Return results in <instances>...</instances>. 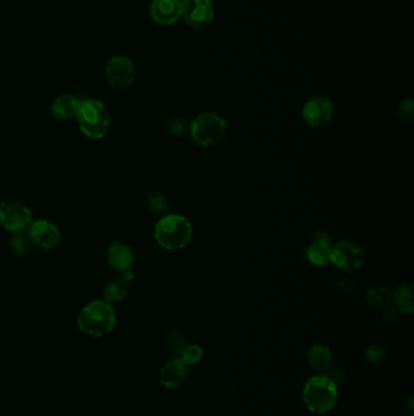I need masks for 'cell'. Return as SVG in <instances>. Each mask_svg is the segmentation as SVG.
<instances>
[{
	"label": "cell",
	"instance_id": "obj_1",
	"mask_svg": "<svg viewBox=\"0 0 414 416\" xmlns=\"http://www.w3.org/2000/svg\"><path fill=\"white\" fill-rule=\"evenodd\" d=\"M116 311L111 303L95 300L84 306L79 313L77 325L82 333L90 338H102L116 326Z\"/></svg>",
	"mask_w": 414,
	"mask_h": 416
},
{
	"label": "cell",
	"instance_id": "obj_2",
	"mask_svg": "<svg viewBox=\"0 0 414 416\" xmlns=\"http://www.w3.org/2000/svg\"><path fill=\"white\" fill-rule=\"evenodd\" d=\"M193 235V228L186 217L166 214L154 227V239L166 251L184 250Z\"/></svg>",
	"mask_w": 414,
	"mask_h": 416
},
{
	"label": "cell",
	"instance_id": "obj_3",
	"mask_svg": "<svg viewBox=\"0 0 414 416\" xmlns=\"http://www.w3.org/2000/svg\"><path fill=\"white\" fill-rule=\"evenodd\" d=\"M302 400L311 412L326 414L336 404L338 388L326 375H315L305 383Z\"/></svg>",
	"mask_w": 414,
	"mask_h": 416
},
{
	"label": "cell",
	"instance_id": "obj_4",
	"mask_svg": "<svg viewBox=\"0 0 414 416\" xmlns=\"http://www.w3.org/2000/svg\"><path fill=\"white\" fill-rule=\"evenodd\" d=\"M75 118L82 133L90 139H102L110 130L111 116L102 101L95 99L80 101Z\"/></svg>",
	"mask_w": 414,
	"mask_h": 416
},
{
	"label": "cell",
	"instance_id": "obj_5",
	"mask_svg": "<svg viewBox=\"0 0 414 416\" xmlns=\"http://www.w3.org/2000/svg\"><path fill=\"white\" fill-rule=\"evenodd\" d=\"M190 135L195 144L202 147L219 145L228 133V123L220 115L203 113L191 122Z\"/></svg>",
	"mask_w": 414,
	"mask_h": 416
},
{
	"label": "cell",
	"instance_id": "obj_6",
	"mask_svg": "<svg viewBox=\"0 0 414 416\" xmlns=\"http://www.w3.org/2000/svg\"><path fill=\"white\" fill-rule=\"evenodd\" d=\"M365 259V250L359 242L343 240L333 246L331 263L344 273L352 274L360 271Z\"/></svg>",
	"mask_w": 414,
	"mask_h": 416
},
{
	"label": "cell",
	"instance_id": "obj_7",
	"mask_svg": "<svg viewBox=\"0 0 414 416\" xmlns=\"http://www.w3.org/2000/svg\"><path fill=\"white\" fill-rule=\"evenodd\" d=\"M33 222L32 212L18 201H3L0 204V224L10 233L27 232Z\"/></svg>",
	"mask_w": 414,
	"mask_h": 416
},
{
	"label": "cell",
	"instance_id": "obj_8",
	"mask_svg": "<svg viewBox=\"0 0 414 416\" xmlns=\"http://www.w3.org/2000/svg\"><path fill=\"white\" fill-rule=\"evenodd\" d=\"M105 76L108 83L117 89L132 87L137 79L135 65L127 56H113L105 65Z\"/></svg>",
	"mask_w": 414,
	"mask_h": 416
},
{
	"label": "cell",
	"instance_id": "obj_9",
	"mask_svg": "<svg viewBox=\"0 0 414 416\" xmlns=\"http://www.w3.org/2000/svg\"><path fill=\"white\" fill-rule=\"evenodd\" d=\"M181 19L190 28H207L214 20V6L211 0H185Z\"/></svg>",
	"mask_w": 414,
	"mask_h": 416
},
{
	"label": "cell",
	"instance_id": "obj_10",
	"mask_svg": "<svg viewBox=\"0 0 414 416\" xmlns=\"http://www.w3.org/2000/svg\"><path fill=\"white\" fill-rule=\"evenodd\" d=\"M333 115L334 106L326 96H314L302 106V121L314 128L328 125L331 121Z\"/></svg>",
	"mask_w": 414,
	"mask_h": 416
},
{
	"label": "cell",
	"instance_id": "obj_11",
	"mask_svg": "<svg viewBox=\"0 0 414 416\" xmlns=\"http://www.w3.org/2000/svg\"><path fill=\"white\" fill-rule=\"evenodd\" d=\"M27 234L33 246L41 247L43 250H53L61 241V234L58 227L46 219L32 222L27 229Z\"/></svg>",
	"mask_w": 414,
	"mask_h": 416
},
{
	"label": "cell",
	"instance_id": "obj_12",
	"mask_svg": "<svg viewBox=\"0 0 414 416\" xmlns=\"http://www.w3.org/2000/svg\"><path fill=\"white\" fill-rule=\"evenodd\" d=\"M149 15L158 25H174L183 17V4L179 0H152Z\"/></svg>",
	"mask_w": 414,
	"mask_h": 416
},
{
	"label": "cell",
	"instance_id": "obj_13",
	"mask_svg": "<svg viewBox=\"0 0 414 416\" xmlns=\"http://www.w3.org/2000/svg\"><path fill=\"white\" fill-rule=\"evenodd\" d=\"M331 251L333 246L329 235L324 232H316L312 241L307 246L305 257L312 266H326L331 263Z\"/></svg>",
	"mask_w": 414,
	"mask_h": 416
},
{
	"label": "cell",
	"instance_id": "obj_14",
	"mask_svg": "<svg viewBox=\"0 0 414 416\" xmlns=\"http://www.w3.org/2000/svg\"><path fill=\"white\" fill-rule=\"evenodd\" d=\"M190 376L189 366L180 358L170 359L159 370V383L163 388L174 390L185 385Z\"/></svg>",
	"mask_w": 414,
	"mask_h": 416
},
{
	"label": "cell",
	"instance_id": "obj_15",
	"mask_svg": "<svg viewBox=\"0 0 414 416\" xmlns=\"http://www.w3.org/2000/svg\"><path fill=\"white\" fill-rule=\"evenodd\" d=\"M107 262L113 271L125 273L132 271L134 266V252L124 242L116 241L108 247Z\"/></svg>",
	"mask_w": 414,
	"mask_h": 416
},
{
	"label": "cell",
	"instance_id": "obj_16",
	"mask_svg": "<svg viewBox=\"0 0 414 416\" xmlns=\"http://www.w3.org/2000/svg\"><path fill=\"white\" fill-rule=\"evenodd\" d=\"M307 362L317 374H327L333 366V353L331 348L322 343H316L309 350Z\"/></svg>",
	"mask_w": 414,
	"mask_h": 416
},
{
	"label": "cell",
	"instance_id": "obj_17",
	"mask_svg": "<svg viewBox=\"0 0 414 416\" xmlns=\"http://www.w3.org/2000/svg\"><path fill=\"white\" fill-rule=\"evenodd\" d=\"M80 101L82 100L77 96L70 95V94L58 96L51 104V113L56 120H61V121L73 118L78 113Z\"/></svg>",
	"mask_w": 414,
	"mask_h": 416
},
{
	"label": "cell",
	"instance_id": "obj_18",
	"mask_svg": "<svg viewBox=\"0 0 414 416\" xmlns=\"http://www.w3.org/2000/svg\"><path fill=\"white\" fill-rule=\"evenodd\" d=\"M391 304L400 313L410 314L414 309V287L412 283H403L391 293Z\"/></svg>",
	"mask_w": 414,
	"mask_h": 416
},
{
	"label": "cell",
	"instance_id": "obj_19",
	"mask_svg": "<svg viewBox=\"0 0 414 416\" xmlns=\"http://www.w3.org/2000/svg\"><path fill=\"white\" fill-rule=\"evenodd\" d=\"M391 293L388 287L381 284L369 285L365 291L366 302L376 309H383L391 304Z\"/></svg>",
	"mask_w": 414,
	"mask_h": 416
},
{
	"label": "cell",
	"instance_id": "obj_20",
	"mask_svg": "<svg viewBox=\"0 0 414 416\" xmlns=\"http://www.w3.org/2000/svg\"><path fill=\"white\" fill-rule=\"evenodd\" d=\"M129 293V283L124 278L115 279L106 284L104 288V301L108 303L122 302Z\"/></svg>",
	"mask_w": 414,
	"mask_h": 416
},
{
	"label": "cell",
	"instance_id": "obj_21",
	"mask_svg": "<svg viewBox=\"0 0 414 416\" xmlns=\"http://www.w3.org/2000/svg\"><path fill=\"white\" fill-rule=\"evenodd\" d=\"M163 342H164L166 350L171 355H174V358H180V355H181L184 350L187 347L186 338L184 336L183 333L178 331V330H169V331H166L164 333Z\"/></svg>",
	"mask_w": 414,
	"mask_h": 416
},
{
	"label": "cell",
	"instance_id": "obj_22",
	"mask_svg": "<svg viewBox=\"0 0 414 416\" xmlns=\"http://www.w3.org/2000/svg\"><path fill=\"white\" fill-rule=\"evenodd\" d=\"M147 207L149 211L157 216H166V211H168V200H166V195L161 194L158 190L151 192L147 196Z\"/></svg>",
	"mask_w": 414,
	"mask_h": 416
},
{
	"label": "cell",
	"instance_id": "obj_23",
	"mask_svg": "<svg viewBox=\"0 0 414 416\" xmlns=\"http://www.w3.org/2000/svg\"><path fill=\"white\" fill-rule=\"evenodd\" d=\"M10 246H11L14 254L20 256V257H25L29 254L33 244L31 241L27 232H21V233L14 234Z\"/></svg>",
	"mask_w": 414,
	"mask_h": 416
},
{
	"label": "cell",
	"instance_id": "obj_24",
	"mask_svg": "<svg viewBox=\"0 0 414 416\" xmlns=\"http://www.w3.org/2000/svg\"><path fill=\"white\" fill-rule=\"evenodd\" d=\"M203 358V350L202 347L197 345H189L184 350L183 353L180 355V359L183 360L187 366L195 365L197 363L201 362Z\"/></svg>",
	"mask_w": 414,
	"mask_h": 416
},
{
	"label": "cell",
	"instance_id": "obj_25",
	"mask_svg": "<svg viewBox=\"0 0 414 416\" xmlns=\"http://www.w3.org/2000/svg\"><path fill=\"white\" fill-rule=\"evenodd\" d=\"M398 116L401 117L403 122L412 123L414 120V103L412 99H405L398 105Z\"/></svg>",
	"mask_w": 414,
	"mask_h": 416
},
{
	"label": "cell",
	"instance_id": "obj_26",
	"mask_svg": "<svg viewBox=\"0 0 414 416\" xmlns=\"http://www.w3.org/2000/svg\"><path fill=\"white\" fill-rule=\"evenodd\" d=\"M365 357L367 359V362L377 365V364H381L386 359V352L379 345H371L366 350Z\"/></svg>",
	"mask_w": 414,
	"mask_h": 416
},
{
	"label": "cell",
	"instance_id": "obj_27",
	"mask_svg": "<svg viewBox=\"0 0 414 416\" xmlns=\"http://www.w3.org/2000/svg\"><path fill=\"white\" fill-rule=\"evenodd\" d=\"M187 123L184 118H173L168 122V132L174 137H183L186 133Z\"/></svg>",
	"mask_w": 414,
	"mask_h": 416
},
{
	"label": "cell",
	"instance_id": "obj_28",
	"mask_svg": "<svg viewBox=\"0 0 414 416\" xmlns=\"http://www.w3.org/2000/svg\"><path fill=\"white\" fill-rule=\"evenodd\" d=\"M398 316H400V312L393 307V304H389L386 308L381 309V321H384L386 324L396 323Z\"/></svg>",
	"mask_w": 414,
	"mask_h": 416
},
{
	"label": "cell",
	"instance_id": "obj_29",
	"mask_svg": "<svg viewBox=\"0 0 414 416\" xmlns=\"http://www.w3.org/2000/svg\"><path fill=\"white\" fill-rule=\"evenodd\" d=\"M356 288V284L350 278H343L338 284V290L344 295H351Z\"/></svg>",
	"mask_w": 414,
	"mask_h": 416
},
{
	"label": "cell",
	"instance_id": "obj_30",
	"mask_svg": "<svg viewBox=\"0 0 414 416\" xmlns=\"http://www.w3.org/2000/svg\"><path fill=\"white\" fill-rule=\"evenodd\" d=\"M328 379L333 381V383L338 385V383H341L345 378V373L343 371V369H340V368H334V366H331V369L328 370L327 374H326Z\"/></svg>",
	"mask_w": 414,
	"mask_h": 416
},
{
	"label": "cell",
	"instance_id": "obj_31",
	"mask_svg": "<svg viewBox=\"0 0 414 416\" xmlns=\"http://www.w3.org/2000/svg\"><path fill=\"white\" fill-rule=\"evenodd\" d=\"M179 1H180V3H181V4H183L184 1H185V0H179Z\"/></svg>",
	"mask_w": 414,
	"mask_h": 416
},
{
	"label": "cell",
	"instance_id": "obj_32",
	"mask_svg": "<svg viewBox=\"0 0 414 416\" xmlns=\"http://www.w3.org/2000/svg\"><path fill=\"white\" fill-rule=\"evenodd\" d=\"M410 416H412V415H410Z\"/></svg>",
	"mask_w": 414,
	"mask_h": 416
}]
</instances>
